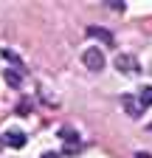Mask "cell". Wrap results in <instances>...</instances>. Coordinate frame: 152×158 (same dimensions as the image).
Listing matches in <instances>:
<instances>
[{
	"label": "cell",
	"instance_id": "obj_11",
	"mask_svg": "<svg viewBox=\"0 0 152 158\" xmlns=\"http://www.w3.org/2000/svg\"><path fill=\"white\" fill-rule=\"evenodd\" d=\"M135 158H152L149 152H135Z\"/></svg>",
	"mask_w": 152,
	"mask_h": 158
},
{
	"label": "cell",
	"instance_id": "obj_7",
	"mask_svg": "<svg viewBox=\"0 0 152 158\" xmlns=\"http://www.w3.org/2000/svg\"><path fill=\"white\" fill-rule=\"evenodd\" d=\"M3 79H6V85H11V88H20L23 85V73L20 71H6Z\"/></svg>",
	"mask_w": 152,
	"mask_h": 158
},
{
	"label": "cell",
	"instance_id": "obj_5",
	"mask_svg": "<svg viewBox=\"0 0 152 158\" xmlns=\"http://www.w3.org/2000/svg\"><path fill=\"white\" fill-rule=\"evenodd\" d=\"M87 37H93V40H99V43H104L107 48H113V34L110 31H104V28H99V26H87Z\"/></svg>",
	"mask_w": 152,
	"mask_h": 158
},
{
	"label": "cell",
	"instance_id": "obj_10",
	"mask_svg": "<svg viewBox=\"0 0 152 158\" xmlns=\"http://www.w3.org/2000/svg\"><path fill=\"white\" fill-rule=\"evenodd\" d=\"M42 158H62V152H42Z\"/></svg>",
	"mask_w": 152,
	"mask_h": 158
},
{
	"label": "cell",
	"instance_id": "obj_3",
	"mask_svg": "<svg viewBox=\"0 0 152 158\" xmlns=\"http://www.w3.org/2000/svg\"><path fill=\"white\" fill-rule=\"evenodd\" d=\"M26 141H28V135H26L23 130H17V127H11V130L3 133V144H9V147H14V150L26 147Z\"/></svg>",
	"mask_w": 152,
	"mask_h": 158
},
{
	"label": "cell",
	"instance_id": "obj_6",
	"mask_svg": "<svg viewBox=\"0 0 152 158\" xmlns=\"http://www.w3.org/2000/svg\"><path fill=\"white\" fill-rule=\"evenodd\" d=\"M56 135H59V138H62V141H65L68 147H79V133H76V130H73L70 124H62Z\"/></svg>",
	"mask_w": 152,
	"mask_h": 158
},
{
	"label": "cell",
	"instance_id": "obj_1",
	"mask_svg": "<svg viewBox=\"0 0 152 158\" xmlns=\"http://www.w3.org/2000/svg\"><path fill=\"white\" fill-rule=\"evenodd\" d=\"M82 62L87 65V71H104L107 59H104V54H102L99 48H87V51L82 54Z\"/></svg>",
	"mask_w": 152,
	"mask_h": 158
},
{
	"label": "cell",
	"instance_id": "obj_8",
	"mask_svg": "<svg viewBox=\"0 0 152 158\" xmlns=\"http://www.w3.org/2000/svg\"><path fill=\"white\" fill-rule=\"evenodd\" d=\"M138 102H141V107H144V110L152 105V85H146V88H141V90H138Z\"/></svg>",
	"mask_w": 152,
	"mask_h": 158
},
{
	"label": "cell",
	"instance_id": "obj_2",
	"mask_svg": "<svg viewBox=\"0 0 152 158\" xmlns=\"http://www.w3.org/2000/svg\"><path fill=\"white\" fill-rule=\"evenodd\" d=\"M121 107H124L127 116H132V118H141V116H144V107H141V102H138V96H132V93H121Z\"/></svg>",
	"mask_w": 152,
	"mask_h": 158
},
{
	"label": "cell",
	"instance_id": "obj_9",
	"mask_svg": "<svg viewBox=\"0 0 152 158\" xmlns=\"http://www.w3.org/2000/svg\"><path fill=\"white\" fill-rule=\"evenodd\" d=\"M107 3H110V9H116V11H124V3H121V0H107Z\"/></svg>",
	"mask_w": 152,
	"mask_h": 158
},
{
	"label": "cell",
	"instance_id": "obj_12",
	"mask_svg": "<svg viewBox=\"0 0 152 158\" xmlns=\"http://www.w3.org/2000/svg\"><path fill=\"white\" fill-rule=\"evenodd\" d=\"M0 147H3V138H0Z\"/></svg>",
	"mask_w": 152,
	"mask_h": 158
},
{
	"label": "cell",
	"instance_id": "obj_4",
	"mask_svg": "<svg viewBox=\"0 0 152 158\" xmlns=\"http://www.w3.org/2000/svg\"><path fill=\"white\" fill-rule=\"evenodd\" d=\"M116 68L121 73H138V62H135V56H130V54H118L116 56Z\"/></svg>",
	"mask_w": 152,
	"mask_h": 158
}]
</instances>
